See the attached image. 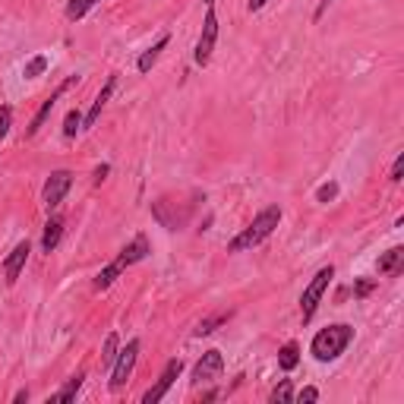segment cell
Listing matches in <instances>:
<instances>
[{
    "label": "cell",
    "mask_w": 404,
    "mask_h": 404,
    "mask_svg": "<svg viewBox=\"0 0 404 404\" xmlns=\"http://www.w3.org/2000/svg\"><path fill=\"white\" fill-rule=\"evenodd\" d=\"M45 70H48V57H45V54H38V57H32V61L26 63L23 76H26V79H38Z\"/></svg>",
    "instance_id": "cb8c5ba5"
},
{
    "label": "cell",
    "mask_w": 404,
    "mask_h": 404,
    "mask_svg": "<svg viewBox=\"0 0 404 404\" xmlns=\"http://www.w3.org/2000/svg\"><path fill=\"white\" fill-rule=\"evenodd\" d=\"M117 351H120V338H117V332H111L105 338V348H101V366H114Z\"/></svg>",
    "instance_id": "ffe728a7"
},
{
    "label": "cell",
    "mask_w": 404,
    "mask_h": 404,
    "mask_svg": "<svg viewBox=\"0 0 404 404\" xmlns=\"http://www.w3.org/2000/svg\"><path fill=\"white\" fill-rule=\"evenodd\" d=\"M79 130H83V114L73 108V111H67V120H63V136H67V139H76Z\"/></svg>",
    "instance_id": "603a6c76"
},
{
    "label": "cell",
    "mask_w": 404,
    "mask_h": 404,
    "mask_svg": "<svg viewBox=\"0 0 404 404\" xmlns=\"http://www.w3.org/2000/svg\"><path fill=\"white\" fill-rule=\"evenodd\" d=\"M29 253H32L29 240H19V244L10 249V256L4 259V278H6V284H16L19 281V275H23V269H26V262H29Z\"/></svg>",
    "instance_id": "8fae6325"
},
{
    "label": "cell",
    "mask_w": 404,
    "mask_h": 404,
    "mask_svg": "<svg viewBox=\"0 0 404 404\" xmlns=\"http://www.w3.org/2000/svg\"><path fill=\"white\" fill-rule=\"evenodd\" d=\"M338 200V183L335 180H326L319 190H316V202H335Z\"/></svg>",
    "instance_id": "484cf974"
},
{
    "label": "cell",
    "mask_w": 404,
    "mask_h": 404,
    "mask_svg": "<svg viewBox=\"0 0 404 404\" xmlns=\"http://www.w3.org/2000/svg\"><path fill=\"white\" fill-rule=\"evenodd\" d=\"M70 187H73V174L70 171H51V177L45 180V190H41V202H45V209H57L63 200H67V193H70Z\"/></svg>",
    "instance_id": "52a82bcc"
},
{
    "label": "cell",
    "mask_w": 404,
    "mask_h": 404,
    "mask_svg": "<svg viewBox=\"0 0 404 404\" xmlns=\"http://www.w3.org/2000/svg\"><path fill=\"white\" fill-rule=\"evenodd\" d=\"M10 127H13V108L10 105H0V143L6 139Z\"/></svg>",
    "instance_id": "4316f807"
},
{
    "label": "cell",
    "mask_w": 404,
    "mask_h": 404,
    "mask_svg": "<svg viewBox=\"0 0 404 404\" xmlns=\"http://www.w3.org/2000/svg\"><path fill=\"white\" fill-rule=\"evenodd\" d=\"M152 253V247H149V237H145V234H136V237L133 240H130V244L127 247H123L120 249V256H117V259H120L123 262V266H136V262H143L145 259V256H149Z\"/></svg>",
    "instance_id": "7c38bea8"
},
{
    "label": "cell",
    "mask_w": 404,
    "mask_h": 404,
    "mask_svg": "<svg viewBox=\"0 0 404 404\" xmlns=\"http://www.w3.org/2000/svg\"><path fill=\"white\" fill-rule=\"evenodd\" d=\"M83 373H76V376H70L67 382H63V388H61V392H54V395H51V398H48V404H57V401H73V398H76V392H79V388H83Z\"/></svg>",
    "instance_id": "ac0fdd59"
},
{
    "label": "cell",
    "mask_w": 404,
    "mask_h": 404,
    "mask_svg": "<svg viewBox=\"0 0 404 404\" xmlns=\"http://www.w3.org/2000/svg\"><path fill=\"white\" fill-rule=\"evenodd\" d=\"M136 357H139V338L127 341V348L123 351H117L114 370H111V392H120V388L127 385L130 373H133V366H136Z\"/></svg>",
    "instance_id": "5b68a950"
},
{
    "label": "cell",
    "mask_w": 404,
    "mask_h": 404,
    "mask_svg": "<svg viewBox=\"0 0 404 404\" xmlns=\"http://www.w3.org/2000/svg\"><path fill=\"white\" fill-rule=\"evenodd\" d=\"M401 177H404V152H401L398 158H395L392 171H388V180H392V183H401Z\"/></svg>",
    "instance_id": "83f0119b"
},
{
    "label": "cell",
    "mask_w": 404,
    "mask_h": 404,
    "mask_svg": "<svg viewBox=\"0 0 404 404\" xmlns=\"http://www.w3.org/2000/svg\"><path fill=\"white\" fill-rule=\"evenodd\" d=\"M227 319H231V313H222V316H212V319H202L200 326L193 328V335H196V338H205V335H212V332H215L218 326H224Z\"/></svg>",
    "instance_id": "44dd1931"
},
{
    "label": "cell",
    "mask_w": 404,
    "mask_h": 404,
    "mask_svg": "<svg viewBox=\"0 0 404 404\" xmlns=\"http://www.w3.org/2000/svg\"><path fill=\"white\" fill-rule=\"evenodd\" d=\"M354 341V328L348 322H335V326H326L313 335L310 341V354L319 360V363H328V360H338L348 351V344Z\"/></svg>",
    "instance_id": "7a4b0ae2"
},
{
    "label": "cell",
    "mask_w": 404,
    "mask_h": 404,
    "mask_svg": "<svg viewBox=\"0 0 404 404\" xmlns=\"http://www.w3.org/2000/svg\"><path fill=\"white\" fill-rule=\"evenodd\" d=\"M271 401H294V385H291V379H281L275 388H271V395H269Z\"/></svg>",
    "instance_id": "d4e9b609"
},
{
    "label": "cell",
    "mask_w": 404,
    "mask_h": 404,
    "mask_svg": "<svg viewBox=\"0 0 404 404\" xmlns=\"http://www.w3.org/2000/svg\"><path fill=\"white\" fill-rule=\"evenodd\" d=\"M114 86H117V79L111 76L105 83V89H101L98 95H95V101H92V108H89V114L83 117V130H89V127H95L98 123V117H101V111H105V105L111 101V95H114Z\"/></svg>",
    "instance_id": "4fadbf2b"
},
{
    "label": "cell",
    "mask_w": 404,
    "mask_h": 404,
    "mask_svg": "<svg viewBox=\"0 0 404 404\" xmlns=\"http://www.w3.org/2000/svg\"><path fill=\"white\" fill-rule=\"evenodd\" d=\"M95 4H98V0H70V4H67V19H70V23H76V19H83V16L92 10Z\"/></svg>",
    "instance_id": "7402d4cb"
},
{
    "label": "cell",
    "mask_w": 404,
    "mask_h": 404,
    "mask_svg": "<svg viewBox=\"0 0 404 404\" xmlns=\"http://www.w3.org/2000/svg\"><path fill=\"white\" fill-rule=\"evenodd\" d=\"M123 271H127V266H123V262H120V259H114V262H111V266H105V269H101V271H98V275H95V281H92V288H95V291H108V288H111V284L117 281V278H120V275H123Z\"/></svg>",
    "instance_id": "2e32d148"
},
{
    "label": "cell",
    "mask_w": 404,
    "mask_h": 404,
    "mask_svg": "<svg viewBox=\"0 0 404 404\" xmlns=\"http://www.w3.org/2000/svg\"><path fill=\"white\" fill-rule=\"evenodd\" d=\"M294 401H319V388H313V385L300 388V392H294Z\"/></svg>",
    "instance_id": "f1b7e54d"
},
{
    "label": "cell",
    "mask_w": 404,
    "mask_h": 404,
    "mask_svg": "<svg viewBox=\"0 0 404 404\" xmlns=\"http://www.w3.org/2000/svg\"><path fill=\"white\" fill-rule=\"evenodd\" d=\"M167 45H171V38H167V35H161V38L155 41V45H152V48L145 51V54H143V57H139V61H136V70H139V73H149V70H152V67H155V63H158L161 51H165Z\"/></svg>",
    "instance_id": "e0dca14e"
},
{
    "label": "cell",
    "mask_w": 404,
    "mask_h": 404,
    "mask_svg": "<svg viewBox=\"0 0 404 404\" xmlns=\"http://www.w3.org/2000/svg\"><path fill=\"white\" fill-rule=\"evenodd\" d=\"M79 83V76H70L67 79V83H61V86H57V89L54 92H51L48 95V98L45 101H41V108H38V111H35V117H32V123H29V130H26V136H35V133H38V130L41 127H45V123H48V117H51V111H54V105H57V101H61L63 98V95H67L70 89H73V86H76Z\"/></svg>",
    "instance_id": "ba28073f"
},
{
    "label": "cell",
    "mask_w": 404,
    "mask_h": 404,
    "mask_svg": "<svg viewBox=\"0 0 404 404\" xmlns=\"http://www.w3.org/2000/svg\"><path fill=\"white\" fill-rule=\"evenodd\" d=\"M205 4H209V6H215V0H205Z\"/></svg>",
    "instance_id": "e575fe53"
},
{
    "label": "cell",
    "mask_w": 404,
    "mask_h": 404,
    "mask_svg": "<svg viewBox=\"0 0 404 404\" xmlns=\"http://www.w3.org/2000/svg\"><path fill=\"white\" fill-rule=\"evenodd\" d=\"M266 4H269V0H249L247 6H249V13H256V10H262V6H266Z\"/></svg>",
    "instance_id": "d6a6232c"
},
{
    "label": "cell",
    "mask_w": 404,
    "mask_h": 404,
    "mask_svg": "<svg viewBox=\"0 0 404 404\" xmlns=\"http://www.w3.org/2000/svg\"><path fill=\"white\" fill-rule=\"evenodd\" d=\"M278 224H281V205H266V209L227 244V253H247V249L259 247L266 237H271V231H275Z\"/></svg>",
    "instance_id": "6da1fadb"
},
{
    "label": "cell",
    "mask_w": 404,
    "mask_h": 404,
    "mask_svg": "<svg viewBox=\"0 0 404 404\" xmlns=\"http://www.w3.org/2000/svg\"><path fill=\"white\" fill-rule=\"evenodd\" d=\"M373 288H376V284H373V281H366V278H360V281L354 284V297H366V294H373Z\"/></svg>",
    "instance_id": "f546056e"
},
{
    "label": "cell",
    "mask_w": 404,
    "mask_h": 404,
    "mask_svg": "<svg viewBox=\"0 0 404 404\" xmlns=\"http://www.w3.org/2000/svg\"><path fill=\"white\" fill-rule=\"evenodd\" d=\"M328 4H332V0H319V6H316V19H322V13L328 10Z\"/></svg>",
    "instance_id": "1f68e13d"
},
{
    "label": "cell",
    "mask_w": 404,
    "mask_h": 404,
    "mask_svg": "<svg viewBox=\"0 0 404 404\" xmlns=\"http://www.w3.org/2000/svg\"><path fill=\"white\" fill-rule=\"evenodd\" d=\"M222 373H224V357H222V351H205L202 360L193 366V385H205V382H215V379H222Z\"/></svg>",
    "instance_id": "30bf717a"
},
{
    "label": "cell",
    "mask_w": 404,
    "mask_h": 404,
    "mask_svg": "<svg viewBox=\"0 0 404 404\" xmlns=\"http://www.w3.org/2000/svg\"><path fill=\"white\" fill-rule=\"evenodd\" d=\"M13 401H16V404H23V401H29V392H26V388H23V392H16V395H13Z\"/></svg>",
    "instance_id": "836d02e7"
},
{
    "label": "cell",
    "mask_w": 404,
    "mask_h": 404,
    "mask_svg": "<svg viewBox=\"0 0 404 404\" xmlns=\"http://www.w3.org/2000/svg\"><path fill=\"white\" fill-rule=\"evenodd\" d=\"M297 363H300V344L288 341L281 351H278V366H281L284 373H291V370H297Z\"/></svg>",
    "instance_id": "d6986e66"
},
{
    "label": "cell",
    "mask_w": 404,
    "mask_h": 404,
    "mask_svg": "<svg viewBox=\"0 0 404 404\" xmlns=\"http://www.w3.org/2000/svg\"><path fill=\"white\" fill-rule=\"evenodd\" d=\"M332 278H335V266H326V269L316 271L313 281L306 284L304 297H300V316H304V322H310L313 316H316V306H319V300L326 297V291H328V284H332Z\"/></svg>",
    "instance_id": "277c9868"
},
{
    "label": "cell",
    "mask_w": 404,
    "mask_h": 404,
    "mask_svg": "<svg viewBox=\"0 0 404 404\" xmlns=\"http://www.w3.org/2000/svg\"><path fill=\"white\" fill-rule=\"evenodd\" d=\"M376 269H379V275H398L404 269V247H392L388 253H382Z\"/></svg>",
    "instance_id": "9a60e30c"
},
{
    "label": "cell",
    "mask_w": 404,
    "mask_h": 404,
    "mask_svg": "<svg viewBox=\"0 0 404 404\" xmlns=\"http://www.w3.org/2000/svg\"><path fill=\"white\" fill-rule=\"evenodd\" d=\"M215 45H218V16H215V6H209V13H205V19H202V35H200V41H196L193 61L200 63V67H205V63L212 61Z\"/></svg>",
    "instance_id": "8992f818"
},
{
    "label": "cell",
    "mask_w": 404,
    "mask_h": 404,
    "mask_svg": "<svg viewBox=\"0 0 404 404\" xmlns=\"http://www.w3.org/2000/svg\"><path fill=\"white\" fill-rule=\"evenodd\" d=\"M190 215H193V202H174V200H155L152 202V218L167 227V231H180L183 224L190 222Z\"/></svg>",
    "instance_id": "3957f363"
},
{
    "label": "cell",
    "mask_w": 404,
    "mask_h": 404,
    "mask_svg": "<svg viewBox=\"0 0 404 404\" xmlns=\"http://www.w3.org/2000/svg\"><path fill=\"white\" fill-rule=\"evenodd\" d=\"M61 237H63V218L51 215L48 224H45V234H41V249H45V253H54L57 244H61Z\"/></svg>",
    "instance_id": "5bb4252c"
},
{
    "label": "cell",
    "mask_w": 404,
    "mask_h": 404,
    "mask_svg": "<svg viewBox=\"0 0 404 404\" xmlns=\"http://www.w3.org/2000/svg\"><path fill=\"white\" fill-rule=\"evenodd\" d=\"M108 171H111V167H108V165H98V167H95V174H92V183H95V187H98V183H105Z\"/></svg>",
    "instance_id": "4dcf8cb0"
},
{
    "label": "cell",
    "mask_w": 404,
    "mask_h": 404,
    "mask_svg": "<svg viewBox=\"0 0 404 404\" xmlns=\"http://www.w3.org/2000/svg\"><path fill=\"white\" fill-rule=\"evenodd\" d=\"M180 373H183V360H167L165 370H161V376H158V382L143 395V404H158L167 392H171L174 382L180 379Z\"/></svg>",
    "instance_id": "9c48e42d"
}]
</instances>
